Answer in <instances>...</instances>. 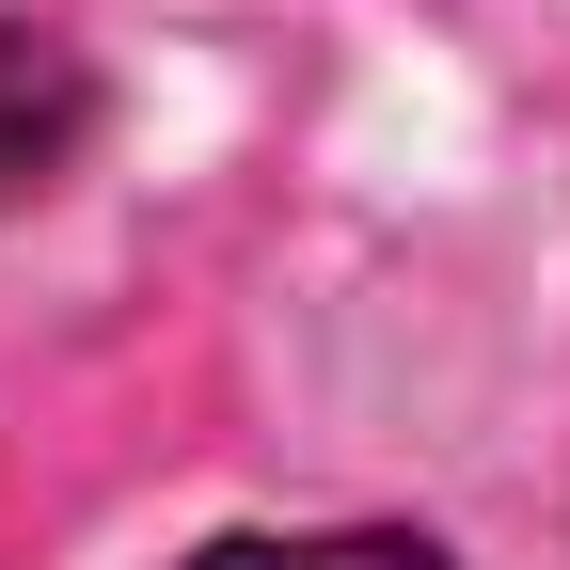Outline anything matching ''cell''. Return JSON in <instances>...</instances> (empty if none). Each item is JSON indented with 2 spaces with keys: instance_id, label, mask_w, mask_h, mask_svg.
Segmentation results:
<instances>
[{
  "instance_id": "obj_2",
  "label": "cell",
  "mask_w": 570,
  "mask_h": 570,
  "mask_svg": "<svg viewBox=\"0 0 570 570\" xmlns=\"http://www.w3.org/2000/svg\"><path fill=\"white\" fill-rule=\"evenodd\" d=\"M190 570H444L412 523H302V539H206Z\"/></svg>"
},
{
  "instance_id": "obj_1",
  "label": "cell",
  "mask_w": 570,
  "mask_h": 570,
  "mask_svg": "<svg viewBox=\"0 0 570 570\" xmlns=\"http://www.w3.org/2000/svg\"><path fill=\"white\" fill-rule=\"evenodd\" d=\"M96 142V63L48 17H0V206H48Z\"/></svg>"
}]
</instances>
